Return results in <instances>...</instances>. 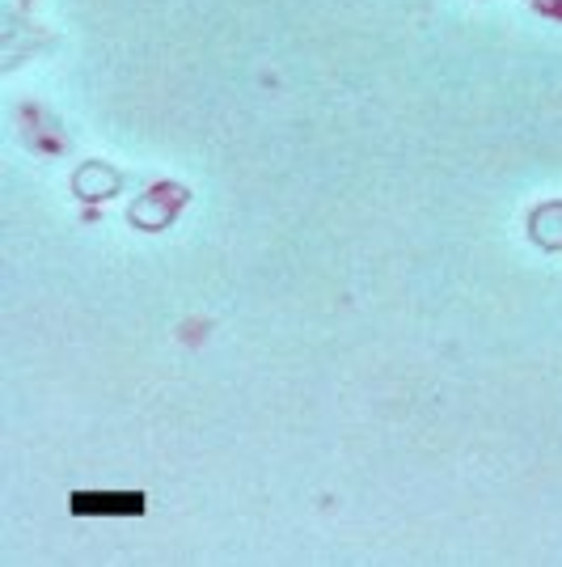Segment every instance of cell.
I'll use <instances>...</instances> for the list:
<instances>
[{
    "label": "cell",
    "mask_w": 562,
    "mask_h": 567,
    "mask_svg": "<svg viewBox=\"0 0 562 567\" xmlns=\"http://www.w3.org/2000/svg\"><path fill=\"white\" fill-rule=\"evenodd\" d=\"M183 199H187V190H183V187L157 183V187L148 190V195H140V204H132L127 220H132L136 229H148V234H157V229H165V225L178 216Z\"/></svg>",
    "instance_id": "cell-1"
},
{
    "label": "cell",
    "mask_w": 562,
    "mask_h": 567,
    "mask_svg": "<svg viewBox=\"0 0 562 567\" xmlns=\"http://www.w3.org/2000/svg\"><path fill=\"white\" fill-rule=\"evenodd\" d=\"M123 187V174L115 166H102V162H90V166L76 169V178H72V190L81 195V199H106V195H115Z\"/></svg>",
    "instance_id": "cell-2"
},
{
    "label": "cell",
    "mask_w": 562,
    "mask_h": 567,
    "mask_svg": "<svg viewBox=\"0 0 562 567\" xmlns=\"http://www.w3.org/2000/svg\"><path fill=\"white\" fill-rule=\"evenodd\" d=\"M529 237L545 250H562V199H550L529 213Z\"/></svg>",
    "instance_id": "cell-3"
},
{
    "label": "cell",
    "mask_w": 562,
    "mask_h": 567,
    "mask_svg": "<svg viewBox=\"0 0 562 567\" xmlns=\"http://www.w3.org/2000/svg\"><path fill=\"white\" fill-rule=\"evenodd\" d=\"M533 9L545 13V18H559L562 22V0H533Z\"/></svg>",
    "instance_id": "cell-4"
}]
</instances>
